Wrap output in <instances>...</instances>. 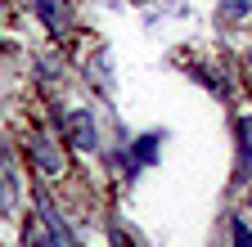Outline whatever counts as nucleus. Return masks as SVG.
Returning a JSON list of instances; mask_svg holds the SVG:
<instances>
[{
  "instance_id": "6e6552de",
  "label": "nucleus",
  "mask_w": 252,
  "mask_h": 247,
  "mask_svg": "<svg viewBox=\"0 0 252 247\" xmlns=\"http://www.w3.org/2000/svg\"><path fill=\"white\" fill-rule=\"evenodd\" d=\"M225 5H230V0H225ZM234 9H239V14H243V9H248V0H234Z\"/></svg>"
},
{
  "instance_id": "423d86ee",
  "label": "nucleus",
  "mask_w": 252,
  "mask_h": 247,
  "mask_svg": "<svg viewBox=\"0 0 252 247\" xmlns=\"http://www.w3.org/2000/svg\"><path fill=\"white\" fill-rule=\"evenodd\" d=\"M14 193H18V184H14V171L0 162V207L5 211H14Z\"/></svg>"
},
{
  "instance_id": "f257e3e1",
  "label": "nucleus",
  "mask_w": 252,
  "mask_h": 247,
  "mask_svg": "<svg viewBox=\"0 0 252 247\" xmlns=\"http://www.w3.org/2000/svg\"><path fill=\"white\" fill-rule=\"evenodd\" d=\"M27 243L32 247H81L77 234L68 229V220L54 211V202L45 193H36V220L27 225Z\"/></svg>"
},
{
  "instance_id": "20e7f679",
  "label": "nucleus",
  "mask_w": 252,
  "mask_h": 247,
  "mask_svg": "<svg viewBox=\"0 0 252 247\" xmlns=\"http://www.w3.org/2000/svg\"><path fill=\"white\" fill-rule=\"evenodd\" d=\"M32 162H36L41 175H63V153L45 135H32Z\"/></svg>"
},
{
  "instance_id": "1a4fd4ad",
  "label": "nucleus",
  "mask_w": 252,
  "mask_h": 247,
  "mask_svg": "<svg viewBox=\"0 0 252 247\" xmlns=\"http://www.w3.org/2000/svg\"><path fill=\"white\" fill-rule=\"evenodd\" d=\"M248 63H252V50H248Z\"/></svg>"
},
{
  "instance_id": "39448f33",
  "label": "nucleus",
  "mask_w": 252,
  "mask_h": 247,
  "mask_svg": "<svg viewBox=\"0 0 252 247\" xmlns=\"http://www.w3.org/2000/svg\"><path fill=\"white\" fill-rule=\"evenodd\" d=\"M41 14V23L50 27V32H63V27H72V5L68 0H32Z\"/></svg>"
},
{
  "instance_id": "9d476101",
  "label": "nucleus",
  "mask_w": 252,
  "mask_h": 247,
  "mask_svg": "<svg viewBox=\"0 0 252 247\" xmlns=\"http://www.w3.org/2000/svg\"><path fill=\"white\" fill-rule=\"evenodd\" d=\"M0 158H5V153H0Z\"/></svg>"
},
{
  "instance_id": "0eeeda50",
  "label": "nucleus",
  "mask_w": 252,
  "mask_h": 247,
  "mask_svg": "<svg viewBox=\"0 0 252 247\" xmlns=\"http://www.w3.org/2000/svg\"><path fill=\"white\" fill-rule=\"evenodd\" d=\"M234 243H239V247H252V229H248L243 220H234Z\"/></svg>"
},
{
  "instance_id": "7ed1b4c3",
  "label": "nucleus",
  "mask_w": 252,
  "mask_h": 247,
  "mask_svg": "<svg viewBox=\"0 0 252 247\" xmlns=\"http://www.w3.org/2000/svg\"><path fill=\"white\" fill-rule=\"evenodd\" d=\"M234 180L252 184V117L234 121Z\"/></svg>"
},
{
  "instance_id": "f03ea898",
  "label": "nucleus",
  "mask_w": 252,
  "mask_h": 247,
  "mask_svg": "<svg viewBox=\"0 0 252 247\" xmlns=\"http://www.w3.org/2000/svg\"><path fill=\"white\" fill-rule=\"evenodd\" d=\"M63 135H68V144L81 148V153H90L94 144H99V126H94L90 108H72L68 117H63Z\"/></svg>"
}]
</instances>
